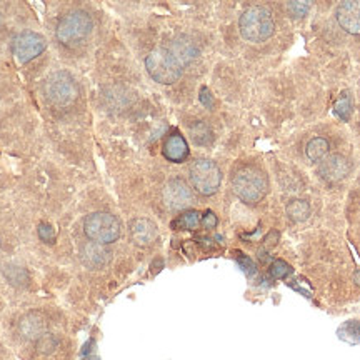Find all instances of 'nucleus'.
<instances>
[{
  "label": "nucleus",
  "mask_w": 360,
  "mask_h": 360,
  "mask_svg": "<svg viewBox=\"0 0 360 360\" xmlns=\"http://www.w3.org/2000/svg\"><path fill=\"white\" fill-rule=\"evenodd\" d=\"M232 188L235 195L245 204H257L269 192V180L261 169L254 165H245L234 175Z\"/></svg>",
  "instance_id": "1"
},
{
  "label": "nucleus",
  "mask_w": 360,
  "mask_h": 360,
  "mask_svg": "<svg viewBox=\"0 0 360 360\" xmlns=\"http://www.w3.org/2000/svg\"><path fill=\"white\" fill-rule=\"evenodd\" d=\"M239 29L245 41L258 43L272 37L275 22L265 7H250L240 15Z\"/></svg>",
  "instance_id": "2"
},
{
  "label": "nucleus",
  "mask_w": 360,
  "mask_h": 360,
  "mask_svg": "<svg viewBox=\"0 0 360 360\" xmlns=\"http://www.w3.org/2000/svg\"><path fill=\"white\" fill-rule=\"evenodd\" d=\"M146 69L153 81L170 85L177 82L184 72V65L175 59V55L167 47L152 50L146 59Z\"/></svg>",
  "instance_id": "3"
},
{
  "label": "nucleus",
  "mask_w": 360,
  "mask_h": 360,
  "mask_svg": "<svg viewBox=\"0 0 360 360\" xmlns=\"http://www.w3.org/2000/svg\"><path fill=\"white\" fill-rule=\"evenodd\" d=\"M92 32V19L87 12L74 11L62 17L57 25V41L62 46L76 47L89 37Z\"/></svg>",
  "instance_id": "4"
},
{
  "label": "nucleus",
  "mask_w": 360,
  "mask_h": 360,
  "mask_svg": "<svg viewBox=\"0 0 360 360\" xmlns=\"http://www.w3.org/2000/svg\"><path fill=\"white\" fill-rule=\"evenodd\" d=\"M83 232L92 242L107 245L120 237V222L109 212H94L83 221Z\"/></svg>",
  "instance_id": "5"
},
{
  "label": "nucleus",
  "mask_w": 360,
  "mask_h": 360,
  "mask_svg": "<svg viewBox=\"0 0 360 360\" xmlns=\"http://www.w3.org/2000/svg\"><path fill=\"white\" fill-rule=\"evenodd\" d=\"M43 94L50 104L64 107V105L72 104L77 99L78 87L76 78L69 72L60 70V72H54L47 77L46 83H43Z\"/></svg>",
  "instance_id": "6"
},
{
  "label": "nucleus",
  "mask_w": 360,
  "mask_h": 360,
  "mask_svg": "<svg viewBox=\"0 0 360 360\" xmlns=\"http://www.w3.org/2000/svg\"><path fill=\"white\" fill-rule=\"evenodd\" d=\"M191 182L199 194L214 195L222 182V172L215 162L199 159L191 165Z\"/></svg>",
  "instance_id": "7"
},
{
  "label": "nucleus",
  "mask_w": 360,
  "mask_h": 360,
  "mask_svg": "<svg viewBox=\"0 0 360 360\" xmlns=\"http://www.w3.org/2000/svg\"><path fill=\"white\" fill-rule=\"evenodd\" d=\"M46 39L41 34L32 32V30H25V32L17 34L14 41H12V52H14L15 59L20 64H27L30 60L37 59L46 50Z\"/></svg>",
  "instance_id": "8"
},
{
  "label": "nucleus",
  "mask_w": 360,
  "mask_h": 360,
  "mask_svg": "<svg viewBox=\"0 0 360 360\" xmlns=\"http://www.w3.org/2000/svg\"><path fill=\"white\" fill-rule=\"evenodd\" d=\"M162 199H164L167 209L172 210V212H179V210L191 207L192 202H194V195H192V191L188 188L186 180L174 179L164 187Z\"/></svg>",
  "instance_id": "9"
},
{
  "label": "nucleus",
  "mask_w": 360,
  "mask_h": 360,
  "mask_svg": "<svg viewBox=\"0 0 360 360\" xmlns=\"http://www.w3.org/2000/svg\"><path fill=\"white\" fill-rule=\"evenodd\" d=\"M81 261L92 270H99L107 267L112 261L111 250L105 249L102 244L87 242L81 247Z\"/></svg>",
  "instance_id": "10"
},
{
  "label": "nucleus",
  "mask_w": 360,
  "mask_h": 360,
  "mask_svg": "<svg viewBox=\"0 0 360 360\" xmlns=\"http://www.w3.org/2000/svg\"><path fill=\"white\" fill-rule=\"evenodd\" d=\"M350 172V162L340 153H332L320 165V175L327 182H340Z\"/></svg>",
  "instance_id": "11"
},
{
  "label": "nucleus",
  "mask_w": 360,
  "mask_h": 360,
  "mask_svg": "<svg viewBox=\"0 0 360 360\" xmlns=\"http://www.w3.org/2000/svg\"><path fill=\"white\" fill-rule=\"evenodd\" d=\"M337 22L345 32L360 35V2H342L335 12Z\"/></svg>",
  "instance_id": "12"
},
{
  "label": "nucleus",
  "mask_w": 360,
  "mask_h": 360,
  "mask_svg": "<svg viewBox=\"0 0 360 360\" xmlns=\"http://www.w3.org/2000/svg\"><path fill=\"white\" fill-rule=\"evenodd\" d=\"M19 332L25 340L37 342L42 335L47 333V324L46 319L39 312H29L19 322Z\"/></svg>",
  "instance_id": "13"
},
{
  "label": "nucleus",
  "mask_w": 360,
  "mask_h": 360,
  "mask_svg": "<svg viewBox=\"0 0 360 360\" xmlns=\"http://www.w3.org/2000/svg\"><path fill=\"white\" fill-rule=\"evenodd\" d=\"M130 235L135 245L148 247L157 239V226L148 219H134L130 222Z\"/></svg>",
  "instance_id": "14"
},
{
  "label": "nucleus",
  "mask_w": 360,
  "mask_h": 360,
  "mask_svg": "<svg viewBox=\"0 0 360 360\" xmlns=\"http://www.w3.org/2000/svg\"><path fill=\"white\" fill-rule=\"evenodd\" d=\"M167 49L172 52L175 59H177L184 67H186L187 64H191L192 60L197 59V55H199V47H197L191 39L186 37V35H180V37L174 39Z\"/></svg>",
  "instance_id": "15"
},
{
  "label": "nucleus",
  "mask_w": 360,
  "mask_h": 360,
  "mask_svg": "<svg viewBox=\"0 0 360 360\" xmlns=\"http://www.w3.org/2000/svg\"><path fill=\"white\" fill-rule=\"evenodd\" d=\"M162 153H164V157L167 160L175 162V164H180V162H184L188 157L187 140L179 134L170 135V137H167V140L164 142Z\"/></svg>",
  "instance_id": "16"
},
{
  "label": "nucleus",
  "mask_w": 360,
  "mask_h": 360,
  "mask_svg": "<svg viewBox=\"0 0 360 360\" xmlns=\"http://www.w3.org/2000/svg\"><path fill=\"white\" fill-rule=\"evenodd\" d=\"M285 212H287V215L292 219L293 222H304L309 219V215H310V205L307 200L293 199L287 204Z\"/></svg>",
  "instance_id": "17"
},
{
  "label": "nucleus",
  "mask_w": 360,
  "mask_h": 360,
  "mask_svg": "<svg viewBox=\"0 0 360 360\" xmlns=\"http://www.w3.org/2000/svg\"><path fill=\"white\" fill-rule=\"evenodd\" d=\"M339 339L347 342V344H360V320H349L339 327Z\"/></svg>",
  "instance_id": "18"
},
{
  "label": "nucleus",
  "mask_w": 360,
  "mask_h": 360,
  "mask_svg": "<svg viewBox=\"0 0 360 360\" xmlns=\"http://www.w3.org/2000/svg\"><path fill=\"white\" fill-rule=\"evenodd\" d=\"M200 214L197 210H188V212L179 215L172 222V229L175 230H195L200 226Z\"/></svg>",
  "instance_id": "19"
},
{
  "label": "nucleus",
  "mask_w": 360,
  "mask_h": 360,
  "mask_svg": "<svg viewBox=\"0 0 360 360\" xmlns=\"http://www.w3.org/2000/svg\"><path fill=\"white\" fill-rule=\"evenodd\" d=\"M327 152H328V142L322 137L312 139L305 147V155L309 157L312 162L322 160L324 157L327 155Z\"/></svg>",
  "instance_id": "20"
},
{
  "label": "nucleus",
  "mask_w": 360,
  "mask_h": 360,
  "mask_svg": "<svg viewBox=\"0 0 360 360\" xmlns=\"http://www.w3.org/2000/svg\"><path fill=\"white\" fill-rule=\"evenodd\" d=\"M4 275H6V279L8 280V282H11L12 285H15V287H24V285L29 284L27 270H25L24 267L14 265V263L4 267Z\"/></svg>",
  "instance_id": "21"
},
{
  "label": "nucleus",
  "mask_w": 360,
  "mask_h": 360,
  "mask_svg": "<svg viewBox=\"0 0 360 360\" xmlns=\"http://www.w3.org/2000/svg\"><path fill=\"white\" fill-rule=\"evenodd\" d=\"M191 137L197 146H207L212 142V130L209 129V125L205 122L197 120L191 125Z\"/></svg>",
  "instance_id": "22"
},
{
  "label": "nucleus",
  "mask_w": 360,
  "mask_h": 360,
  "mask_svg": "<svg viewBox=\"0 0 360 360\" xmlns=\"http://www.w3.org/2000/svg\"><path fill=\"white\" fill-rule=\"evenodd\" d=\"M333 112H335V116L339 117L340 120H344V122L349 120L350 116H352V99H350L349 92H344L342 97L337 100Z\"/></svg>",
  "instance_id": "23"
},
{
  "label": "nucleus",
  "mask_w": 360,
  "mask_h": 360,
  "mask_svg": "<svg viewBox=\"0 0 360 360\" xmlns=\"http://www.w3.org/2000/svg\"><path fill=\"white\" fill-rule=\"evenodd\" d=\"M35 344H37L39 352L43 355H50V354H54L57 349H59L60 340L57 339L54 333H46V335H42L41 339L35 342Z\"/></svg>",
  "instance_id": "24"
},
{
  "label": "nucleus",
  "mask_w": 360,
  "mask_h": 360,
  "mask_svg": "<svg viewBox=\"0 0 360 360\" xmlns=\"http://www.w3.org/2000/svg\"><path fill=\"white\" fill-rule=\"evenodd\" d=\"M292 267L284 261H275L270 265V275L274 279H285L292 274Z\"/></svg>",
  "instance_id": "25"
},
{
  "label": "nucleus",
  "mask_w": 360,
  "mask_h": 360,
  "mask_svg": "<svg viewBox=\"0 0 360 360\" xmlns=\"http://www.w3.org/2000/svg\"><path fill=\"white\" fill-rule=\"evenodd\" d=\"M39 239L42 240L43 244H54L55 242V230L50 223L42 222L39 223V229H37Z\"/></svg>",
  "instance_id": "26"
},
{
  "label": "nucleus",
  "mask_w": 360,
  "mask_h": 360,
  "mask_svg": "<svg viewBox=\"0 0 360 360\" xmlns=\"http://www.w3.org/2000/svg\"><path fill=\"white\" fill-rule=\"evenodd\" d=\"M287 11H289V14H291L292 17H296V19H302V17H304L307 12L310 11V4L304 2V0H300V2H289Z\"/></svg>",
  "instance_id": "27"
},
{
  "label": "nucleus",
  "mask_w": 360,
  "mask_h": 360,
  "mask_svg": "<svg viewBox=\"0 0 360 360\" xmlns=\"http://www.w3.org/2000/svg\"><path fill=\"white\" fill-rule=\"evenodd\" d=\"M237 262L240 263V267H242L244 272L247 275H252L254 272H256V263L250 261L247 256H244V254H239V257H237Z\"/></svg>",
  "instance_id": "28"
},
{
  "label": "nucleus",
  "mask_w": 360,
  "mask_h": 360,
  "mask_svg": "<svg viewBox=\"0 0 360 360\" xmlns=\"http://www.w3.org/2000/svg\"><path fill=\"white\" fill-rule=\"evenodd\" d=\"M199 100L202 102V105H205L207 109H214V95L212 92H210L207 87H202L200 92H199Z\"/></svg>",
  "instance_id": "29"
},
{
  "label": "nucleus",
  "mask_w": 360,
  "mask_h": 360,
  "mask_svg": "<svg viewBox=\"0 0 360 360\" xmlns=\"http://www.w3.org/2000/svg\"><path fill=\"white\" fill-rule=\"evenodd\" d=\"M200 223L205 227V229H215V227H217V217H215L214 212H210L209 210V212H205L204 217H202Z\"/></svg>",
  "instance_id": "30"
},
{
  "label": "nucleus",
  "mask_w": 360,
  "mask_h": 360,
  "mask_svg": "<svg viewBox=\"0 0 360 360\" xmlns=\"http://www.w3.org/2000/svg\"><path fill=\"white\" fill-rule=\"evenodd\" d=\"M0 25H2V17H0Z\"/></svg>",
  "instance_id": "31"
}]
</instances>
